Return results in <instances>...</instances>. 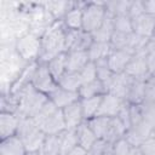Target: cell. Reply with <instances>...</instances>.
I'll return each mask as SVG.
<instances>
[{
    "label": "cell",
    "mask_w": 155,
    "mask_h": 155,
    "mask_svg": "<svg viewBox=\"0 0 155 155\" xmlns=\"http://www.w3.org/2000/svg\"><path fill=\"white\" fill-rule=\"evenodd\" d=\"M16 42L1 44L0 50V78H1V96L10 94L11 87L15 81L19 78L27 63L16 51Z\"/></svg>",
    "instance_id": "1"
},
{
    "label": "cell",
    "mask_w": 155,
    "mask_h": 155,
    "mask_svg": "<svg viewBox=\"0 0 155 155\" xmlns=\"http://www.w3.org/2000/svg\"><path fill=\"white\" fill-rule=\"evenodd\" d=\"M67 28L63 21H56L41 36V51L38 62L47 63L53 57L65 52Z\"/></svg>",
    "instance_id": "2"
},
{
    "label": "cell",
    "mask_w": 155,
    "mask_h": 155,
    "mask_svg": "<svg viewBox=\"0 0 155 155\" xmlns=\"http://www.w3.org/2000/svg\"><path fill=\"white\" fill-rule=\"evenodd\" d=\"M12 94L18 99L17 115L19 117H35L48 102V96L38 91L31 84Z\"/></svg>",
    "instance_id": "3"
},
{
    "label": "cell",
    "mask_w": 155,
    "mask_h": 155,
    "mask_svg": "<svg viewBox=\"0 0 155 155\" xmlns=\"http://www.w3.org/2000/svg\"><path fill=\"white\" fill-rule=\"evenodd\" d=\"M33 119L45 134H59L67 130L62 109L57 108L50 99Z\"/></svg>",
    "instance_id": "4"
},
{
    "label": "cell",
    "mask_w": 155,
    "mask_h": 155,
    "mask_svg": "<svg viewBox=\"0 0 155 155\" xmlns=\"http://www.w3.org/2000/svg\"><path fill=\"white\" fill-rule=\"evenodd\" d=\"M17 137L23 142L27 153H40L46 134L39 128L33 117H19Z\"/></svg>",
    "instance_id": "5"
},
{
    "label": "cell",
    "mask_w": 155,
    "mask_h": 155,
    "mask_svg": "<svg viewBox=\"0 0 155 155\" xmlns=\"http://www.w3.org/2000/svg\"><path fill=\"white\" fill-rule=\"evenodd\" d=\"M107 16L105 1H85L82 6V30L93 33Z\"/></svg>",
    "instance_id": "6"
},
{
    "label": "cell",
    "mask_w": 155,
    "mask_h": 155,
    "mask_svg": "<svg viewBox=\"0 0 155 155\" xmlns=\"http://www.w3.org/2000/svg\"><path fill=\"white\" fill-rule=\"evenodd\" d=\"M15 48L27 63L38 62L41 51V38L33 33H28L16 41Z\"/></svg>",
    "instance_id": "7"
},
{
    "label": "cell",
    "mask_w": 155,
    "mask_h": 155,
    "mask_svg": "<svg viewBox=\"0 0 155 155\" xmlns=\"http://www.w3.org/2000/svg\"><path fill=\"white\" fill-rule=\"evenodd\" d=\"M31 85L38 91H40L47 96L57 87V81L51 75L46 63H39L38 62L36 69L34 71L33 79H31Z\"/></svg>",
    "instance_id": "8"
},
{
    "label": "cell",
    "mask_w": 155,
    "mask_h": 155,
    "mask_svg": "<svg viewBox=\"0 0 155 155\" xmlns=\"http://www.w3.org/2000/svg\"><path fill=\"white\" fill-rule=\"evenodd\" d=\"M93 42V38L90 33L79 29H67L65 34V52L71 51H87Z\"/></svg>",
    "instance_id": "9"
},
{
    "label": "cell",
    "mask_w": 155,
    "mask_h": 155,
    "mask_svg": "<svg viewBox=\"0 0 155 155\" xmlns=\"http://www.w3.org/2000/svg\"><path fill=\"white\" fill-rule=\"evenodd\" d=\"M126 75L133 79H144L148 80L149 78V71H148V65H147V54L145 51L137 52L132 56L130 63L127 64L125 71Z\"/></svg>",
    "instance_id": "10"
},
{
    "label": "cell",
    "mask_w": 155,
    "mask_h": 155,
    "mask_svg": "<svg viewBox=\"0 0 155 155\" xmlns=\"http://www.w3.org/2000/svg\"><path fill=\"white\" fill-rule=\"evenodd\" d=\"M154 28H155V16L143 13L136 18H132V30L134 34L153 39L154 38Z\"/></svg>",
    "instance_id": "11"
},
{
    "label": "cell",
    "mask_w": 155,
    "mask_h": 155,
    "mask_svg": "<svg viewBox=\"0 0 155 155\" xmlns=\"http://www.w3.org/2000/svg\"><path fill=\"white\" fill-rule=\"evenodd\" d=\"M126 101L111 94V93H104L102 97L101 107L98 110L97 116H107V117H116L125 104Z\"/></svg>",
    "instance_id": "12"
},
{
    "label": "cell",
    "mask_w": 155,
    "mask_h": 155,
    "mask_svg": "<svg viewBox=\"0 0 155 155\" xmlns=\"http://www.w3.org/2000/svg\"><path fill=\"white\" fill-rule=\"evenodd\" d=\"M62 111H63L64 121H65V125H67L68 130H75L85 121L80 99L69 104V105H67L65 108L62 109Z\"/></svg>",
    "instance_id": "13"
},
{
    "label": "cell",
    "mask_w": 155,
    "mask_h": 155,
    "mask_svg": "<svg viewBox=\"0 0 155 155\" xmlns=\"http://www.w3.org/2000/svg\"><path fill=\"white\" fill-rule=\"evenodd\" d=\"M133 54L134 53H132L128 50H113L108 57L109 68L114 74L124 73Z\"/></svg>",
    "instance_id": "14"
},
{
    "label": "cell",
    "mask_w": 155,
    "mask_h": 155,
    "mask_svg": "<svg viewBox=\"0 0 155 155\" xmlns=\"http://www.w3.org/2000/svg\"><path fill=\"white\" fill-rule=\"evenodd\" d=\"M48 99L59 109L65 108L67 105L76 102L80 99L79 92H73L69 90H65L57 85V87L48 94Z\"/></svg>",
    "instance_id": "15"
},
{
    "label": "cell",
    "mask_w": 155,
    "mask_h": 155,
    "mask_svg": "<svg viewBox=\"0 0 155 155\" xmlns=\"http://www.w3.org/2000/svg\"><path fill=\"white\" fill-rule=\"evenodd\" d=\"M131 80H132V78H130L125 73L114 74L113 79L107 88V93H111V94L126 101V96H127V91H128Z\"/></svg>",
    "instance_id": "16"
},
{
    "label": "cell",
    "mask_w": 155,
    "mask_h": 155,
    "mask_svg": "<svg viewBox=\"0 0 155 155\" xmlns=\"http://www.w3.org/2000/svg\"><path fill=\"white\" fill-rule=\"evenodd\" d=\"M139 105H140L144 119L151 125H155V86L148 81H147L144 99Z\"/></svg>",
    "instance_id": "17"
},
{
    "label": "cell",
    "mask_w": 155,
    "mask_h": 155,
    "mask_svg": "<svg viewBox=\"0 0 155 155\" xmlns=\"http://www.w3.org/2000/svg\"><path fill=\"white\" fill-rule=\"evenodd\" d=\"M19 125V116L11 113H0V138L6 139L16 136Z\"/></svg>",
    "instance_id": "18"
},
{
    "label": "cell",
    "mask_w": 155,
    "mask_h": 155,
    "mask_svg": "<svg viewBox=\"0 0 155 155\" xmlns=\"http://www.w3.org/2000/svg\"><path fill=\"white\" fill-rule=\"evenodd\" d=\"M145 90H147V80L132 78L128 91H127L126 102L130 104H136V105L142 104L144 96H145Z\"/></svg>",
    "instance_id": "19"
},
{
    "label": "cell",
    "mask_w": 155,
    "mask_h": 155,
    "mask_svg": "<svg viewBox=\"0 0 155 155\" xmlns=\"http://www.w3.org/2000/svg\"><path fill=\"white\" fill-rule=\"evenodd\" d=\"M113 33H114V16L107 11V16L104 21L93 33H91V35L93 38V41L109 42Z\"/></svg>",
    "instance_id": "20"
},
{
    "label": "cell",
    "mask_w": 155,
    "mask_h": 155,
    "mask_svg": "<svg viewBox=\"0 0 155 155\" xmlns=\"http://www.w3.org/2000/svg\"><path fill=\"white\" fill-rule=\"evenodd\" d=\"M65 67L68 71H80L90 62L87 51H71L65 52Z\"/></svg>",
    "instance_id": "21"
},
{
    "label": "cell",
    "mask_w": 155,
    "mask_h": 155,
    "mask_svg": "<svg viewBox=\"0 0 155 155\" xmlns=\"http://www.w3.org/2000/svg\"><path fill=\"white\" fill-rule=\"evenodd\" d=\"M27 150L19 137L12 136L0 143V155H25Z\"/></svg>",
    "instance_id": "22"
},
{
    "label": "cell",
    "mask_w": 155,
    "mask_h": 155,
    "mask_svg": "<svg viewBox=\"0 0 155 155\" xmlns=\"http://www.w3.org/2000/svg\"><path fill=\"white\" fill-rule=\"evenodd\" d=\"M85 1H76L75 6L63 18V23L67 29L79 30L82 29V6Z\"/></svg>",
    "instance_id": "23"
},
{
    "label": "cell",
    "mask_w": 155,
    "mask_h": 155,
    "mask_svg": "<svg viewBox=\"0 0 155 155\" xmlns=\"http://www.w3.org/2000/svg\"><path fill=\"white\" fill-rule=\"evenodd\" d=\"M42 4L56 21H63L69 10L75 6L76 1H44Z\"/></svg>",
    "instance_id": "24"
},
{
    "label": "cell",
    "mask_w": 155,
    "mask_h": 155,
    "mask_svg": "<svg viewBox=\"0 0 155 155\" xmlns=\"http://www.w3.org/2000/svg\"><path fill=\"white\" fill-rule=\"evenodd\" d=\"M76 136H78V143H79V145H81L82 148H85L87 151L92 148V145L94 144V142L98 139L96 137V134L93 133V131L91 130V127L88 126L87 121H84L76 128Z\"/></svg>",
    "instance_id": "25"
},
{
    "label": "cell",
    "mask_w": 155,
    "mask_h": 155,
    "mask_svg": "<svg viewBox=\"0 0 155 155\" xmlns=\"http://www.w3.org/2000/svg\"><path fill=\"white\" fill-rule=\"evenodd\" d=\"M57 85L65 90H69L73 92H79V90L82 85V81H81L79 71H68L67 70L57 80Z\"/></svg>",
    "instance_id": "26"
},
{
    "label": "cell",
    "mask_w": 155,
    "mask_h": 155,
    "mask_svg": "<svg viewBox=\"0 0 155 155\" xmlns=\"http://www.w3.org/2000/svg\"><path fill=\"white\" fill-rule=\"evenodd\" d=\"M113 48L110 42H101V41H93L90 48L87 50L88 57L91 62H97L104 58H108L111 53Z\"/></svg>",
    "instance_id": "27"
},
{
    "label": "cell",
    "mask_w": 155,
    "mask_h": 155,
    "mask_svg": "<svg viewBox=\"0 0 155 155\" xmlns=\"http://www.w3.org/2000/svg\"><path fill=\"white\" fill-rule=\"evenodd\" d=\"M59 143H61V150L59 155H67L71 149H74L78 143V136H76V128L75 130H64L59 133Z\"/></svg>",
    "instance_id": "28"
},
{
    "label": "cell",
    "mask_w": 155,
    "mask_h": 155,
    "mask_svg": "<svg viewBox=\"0 0 155 155\" xmlns=\"http://www.w3.org/2000/svg\"><path fill=\"white\" fill-rule=\"evenodd\" d=\"M104 93H107L105 88H104V85L98 79H96L93 81H90V82H86V84H82L80 90H79L80 99L91 98V97H96V96H102Z\"/></svg>",
    "instance_id": "29"
},
{
    "label": "cell",
    "mask_w": 155,
    "mask_h": 155,
    "mask_svg": "<svg viewBox=\"0 0 155 155\" xmlns=\"http://www.w3.org/2000/svg\"><path fill=\"white\" fill-rule=\"evenodd\" d=\"M102 97H103V94H102V96L91 97V98H84V99H80L85 121H87V120H90V119L97 116L98 110H99V107H101Z\"/></svg>",
    "instance_id": "30"
},
{
    "label": "cell",
    "mask_w": 155,
    "mask_h": 155,
    "mask_svg": "<svg viewBox=\"0 0 155 155\" xmlns=\"http://www.w3.org/2000/svg\"><path fill=\"white\" fill-rule=\"evenodd\" d=\"M110 120H111V117H107V116H94V117L87 120V124L91 127V130L93 131V133L96 134V137L98 139H103L109 128Z\"/></svg>",
    "instance_id": "31"
},
{
    "label": "cell",
    "mask_w": 155,
    "mask_h": 155,
    "mask_svg": "<svg viewBox=\"0 0 155 155\" xmlns=\"http://www.w3.org/2000/svg\"><path fill=\"white\" fill-rule=\"evenodd\" d=\"M65 52L53 57L51 61H48L46 64L48 67V70L51 73V75L54 78V80L57 81L65 71H67V67H65Z\"/></svg>",
    "instance_id": "32"
},
{
    "label": "cell",
    "mask_w": 155,
    "mask_h": 155,
    "mask_svg": "<svg viewBox=\"0 0 155 155\" xmlns=\"http://www.w3.org/2000/svg\"><path fill=\"white\" fill-rule=\"evenodd\" d=\"M94 64H96V70H97V79L99 81H102V84L104 85L105 92H107V88H108V86H109V84L114 76V73L109 68L108 58L97 61V62H94Z\"/></svg>",
    "instance_id": "33"
},
{
    "label": "cell",
    "mask_w": 155,
    "mask_h": 155,
    "mask_svg": "<svg viewBox=\"0 0 155 155\" xmlns=\"http://www.w3.org/2000/svg\"><path fill=\"white\" fill-rule=\"evenodd\" d=\"M61 143L59 134H46L40 154L42 155H59Z\"/></svg>",
    "instance_id": "34"
},
{
    "label": "cell",
    "mask_w": 155,
    "mask_h": 155,
    "mask_svg": "<svg viewBox=\"0 0 155 155\" xmlns=\"http://www.w3.org/2000/svg\"><path fill=\"white\" fill-rule=\"evenodd\" d=\"M132 34H126V33H120V31H115L111 35L110 39V45L113 50H128L130 51V44H131V38Z\"/></svg>",
    "instance_id": "35"
},
{
    "label": "cell",
    "mask_w": 155,
    "mask_h": 155,
    "mask_svg": "<svg viewBox=\"0 0 155 155\" xmlns=\"http://www.w3.org/2000/svg\"><path fill=\"white\" fill-rule=\"evenodd\" d=\"M131 1L130 0H113V1H105V8L109 13L113 16L117 15H128Z\"/></svg>",
    "instance_id": "36"
},
{
    "label": "cell",
    "mask_w": 155,
    "mask_h": 155,
    "mask_svg": "<svg viewBox=\"0 0 155 155\" xmlns=\"http://www.w3.org/2000/svg\"><path fill=\"white\" fill-rule=\"evenodd\" d=\"M0 113H18V99L12 93L0 97Z\"/></svg>",
    "instance_id": "37"
},
{
    "label": "cell",
    "mask_w": 155,
    "mask_h": 155,
    "mask_svg": "<svg viewBox=\"0 0 155 155\" xmlns=\"http://www.w3.org/2000/svg\"><path fill=\"white\" fill-rule=\"evenodd\" d=\"M114 30L120 33L131 34L132 30V19L128 15H117L114 16Z\"/></svg>",
    "instance_id": "38"
},
{
    "label": "cell",
    "mask_w": 155,
    "mask_h": 155,
    "mask_svg": "<svg viewBox=\"0 0 155 155\" xmlns=\"http://www.w3.org/2000/svg\"><path fill=\"white\" fill-rule=\"evenodd\" d=\"M114 144L105 139H97L88 150L92 155H113Z\"/></svg>",
    "instance_id": "39"
},
{
    "label": "cell",
    "mask_w": 155,
    "mask_h": 155,
    "mask_svg": "<svg viewBox=\"0 0 155 155\" xmlns=\"http://www.w3.org/2000/svg\"><path fill=\"white\" fill-rule=\"evenodd\" d=\"M80 78H81V81L82 84H86V82H90V81H93L97 79V70H96V64L94 62H88L80 71Z\"/></svg>",
    "instance_id": "40"
},
{
    "label": "cell",
    "mask_w": 155,
    "mask_h": 155,
    "mask_svg": "<svg viewBox=\"0 0 155 155\" xmlns=\"http://www.w3.org/2000/svg\"><path fill=\"white\" fill-rule=\"evenodd\" d=\"M145 54H147V65H148V71L149 76L155 74V40L151 39L145 47Z\"/></svg>",
    "instance_id": "41"
},
{
    "label": "cell",
    "mask_w": 155,
    "mask_h": 155,
    "mask_svg": "<svg viewBox=\"0 0 155 155\" xmlns=\"http://www.w3.org/2000/svg\"><path fill=\"white\" fill-rule=\"evenodd\" d=\"M132 145L126 140V138H121L117 142L114 143V149H113V155H131L132 151Z\"/></svg>",
    "instance_id": "42"
},
{
    "label": "cell",
    "mask_w": 155,
    "mask_h": 155,
    "mask_svg": "<svg viewBox=\"0 0 155 155\" xmlns=\"http://www.w3.org/2000/svg\"><path fill=\"white\" fill-rule=\"evenodd\" d=\"M145 13V10H144V0H133L131 1V5H130V8H128V16L132 18H136L140 15Z\"/></svg>",
    "instance_id": "43"
},
{
    "label": "cell",
    "mask_w": 155,
    "mask_h": 155,
    "mask_svg": "<svg viewBox=\"0 0 155 155\" xmlns=\"http://www.w3.org/2000/svg\"><path fill=\"white\" fill-rule=\"evenodd\" d=\"M117 117L120 119V121L124 124V126L126 127V130H128L131 127V115H130V103L125 102V104L122 105Z\"/></svg>",
    "instance_id": "44"
},
{
    "label": "cell",
    "mask_w": 155,
    "mask_h": 155,
    "mask_svg": "<svg viewBox=\"0 0 155 155\" xmlns=\"http://www.w3.org/2000/svg\"><path fill=\"white\" fill-rule=\"evenodd\" d=\"M138 148L144 155H155V138L154 137L147 138Z\"/></svg>",
    "instance_id": "45"
},
{
    "label": "cell",
    "mask_w": 155,
    "mask_h": 155,
    "mask_svg": "<svg viewBox=\"0 0 155 155\" xmlns=\"http://www.w3.org/2000/svg\"><path fill=\"white\" fill-rule=\"evenodd\" d=\"M145 13L155 16V0H144Z\"/></svg>",
    "instance_id": "46"
},
{
    "label": "cell",
    "mask_w": 155,
    "mask_h": 155,
    "mask_svg": "<svg viewBox=\"0 0 155 155\" xmlns=\"http://www.w3.org/2000/svg\"><path fill=\"white\" fill-rule=\"evenodd\" d=\"M88 151L85 149V148H82L81 145H76L74 149H71L67 155H86Z\"/></svg>",
    "instance_id": "47"
},
{
    "label": "cell",
    "mask_w": 155,
    "mask_h": 155,
    "mask_svg": "<svg viewBox=\"0 0 155 155\" xmlns=\"http://www.w3.org/2000/svg\"><path fill=\"white\" fill-rule=\"evenodd\" d=\"M131 155H144L142 151H140V149L139 148H132V151H131Z\"/></svg>",
    "instance_id": "48"
},
{
    "label": "cell",
    "mask_w": 155,
    "mask_h": 155,
    "mask_svg": "<svg viewBox=\"0 0 155 155\" xmlns=\"http://www.w3.org/2000/svg\"><path fill=\"white\" fill-rule=\"evenodd\" d=\"M147 81H148V82H150L151 85H154V86H155V74H154V75H150V76L148 78V80H147Z\"/></svg>",
    "instance_id": "49"
},
{
    "label": "cell",
    "mask_w": 155,
    "mask_h": 155,
    "mask_svg": "<svg viewBox=\"0 0 155 155\" xmlns=\"http://www.w3.org/2000/svg\"><path fill=\"white\" fill-rule=\"evenodd\" d=\"M151 137H154V138H155V125H154V127H153V132H151Z\"/></svg>",
    "instance_id": "50"
},
{
    "label": "cell",
    "mask_w": 155,
    "mask_h": 155,
    "mask_svg": "<svg viewBox=\"0 0 155 155\" xmlns=\"http://www.w3.org/2000/svg\"><path fill=\"white\" fill-rule=\"evenodd\" d=\"M25 155H40V153H27Z\"/></svg>",
    "instance_id": "51"
},
{
    "label": "cell",
    "mask_w": 155,
    "mask_h": 155,
    "mask_svg": "<svg viewBox=\"0 0 155 155\" xmlns=\"http://www.w3.org/2000/svg\"><path fill=\"white\" fill-rule=\"evenodd\" d=\"M154 40H155V28H154V38H153Z\"/></svg>",
    "instance_id": "52"
},
{
    "label": "cell",
    "mask_w": 155,
    "mask_h": 155,
    "mask_svg": "<svg viewBox=\"0 0 155 155\" xmlns=\"http://www.w3.org/2000/svg\"><path fill=\"white\" fill-rule=\"evenodd\" d=\"M86 155H92V154H91V153H90V151H88V153H87V154H86Z\"/></svg>",
    "instance_id": "53"
},
{
    "label": "cell",
    "mask_w": 155,
    "mask_h": 155,
    "mask_svg": "<svg viewBox=\"0 0 155 155\" xmlns=\"http://www.w3.org/2000/svg\"><path fill=\"white\" fill-rule=\"evenodd\" d=\"M40 155H42V154H40Z\"/></svg>",
    "instance_id": "54"
}]
</instances>
